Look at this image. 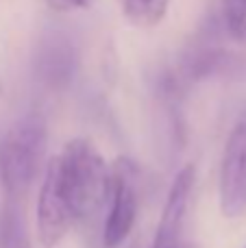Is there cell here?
<instances>
[{"label":"cell","instance_id":"obj_1","mask_svg":"<svg viewBox=\"0 0 246 248\" xmlns=\"http://www.w3.org/2000/svg\"><path fill=\"white\" fill-rule=\"evenodd\" d=\"M74 222L90 220L103 209L111 192V170L87 140H72L48 161Z\"/></svg>","mask_w":246,"mask_h":248},{"label":"cell","instance_id":"obj_2","mask_svg":"<svg viewBox=\"0 0 246 248\" xmlns=\"http://www.w3.org/2000/svg\"><path fill=\"white\" fill-rule=\"evenodd\" d=\"M46 144L48 131L39 113L20 118L7 131L0 144V179L9 201L17 202L29 192L42 166Z\"/></svg>","mask_w":246,"mask_h":248},{"label":"cell","instance_id":"obj_3","mask_svg":"<svg viewBox=\"0 0 246 248\" xmlns=\"http://www.w3.org/2000/svg\"><path fill=\"white\" fill-rule=\"evenodd\" d=\"M227 39H229V33L225 31V24L218 16L207 17L200 24V29L192 35L187 48L183 50L177 68V74L183 78L185 85L233 68L235 55L227 46Z\"/></svg>","mask_w":246,"mask_h":248},{"label":"cell","instance_id":"obj_4","mask_svg":"<svg viewBox=\"0 0 246 248\" xmlns=\"http://www.w3.org/2000/svg\"><path fill=\"white\" fill-rule=\"evenodd\" d=\"M78 46L63 29H46L39 35L33 57L35 77L48 90H65L78 72Z\"/></svg>","mask_w":246,"mask_h":248},{"label":"cell","instance_id":"obj_5","mask_svg":"<svg viewBox=\"0 0 246 248\" xmlns=\"http://www.w3.org/2000/svg\"><path fill=\"white\" fill-rule=\"evenodd\" d=\"M220 209L227 218L246 211V118L233 126L220 163Z\"/></svg>","mask_w":246,"mask_h":248},{"label":"cell","instance_id":"obj_6","mask_svg":"<svg viewBox=\"0 0 246 248\" xmlns=\"http://www.w3.org/2000/svg\"><path fill=\"white\" fill-rule=\"evenodd\" d=\"M111 209L103 229L105 248H116L126 240L138 218V189H135L133 168L129 161L120 159L111 170Z\"/></svg>","mask_w":246,"mask_h":248},{"label":"cell","instance_id":"obj_7","mask_svg":"<svg viewBox=\"0 0 246 248\" xmlns=\"http://www.w3.org/2000/svg\"><path fill=\"white\" fill-rule=\"evenodd\" d=\"M194 179L196 172L194 166H190V163L177 172L168 198H166L164 214H161L159 227H157L153 248H194L190 242L183 240V229H185V216L192 187H194Z\"/></svg>","mask_w":246,"mask_h":248},{"label":"cell","instance_id":"obj_8","mask_svg":"<svg viewBox=\"0 0 246 248\" xmlns=\"http://www.w3.org/2000/svg\"><path fill=\"white\" fill-rule=\"evenodd\" d=\"M122 16L138 29H153L164 20L170 0H118Z\"/></svg>","mask_w":246,"mask_h":248},{"label":"cell","instance_id":"obj_9","mask_svg":"<svg viewBox=\"0 0 246 248\" xmlns=\"http://www.w3.org/2000/svg\"><path fill=\"white\" fill-rule=\"evenodd\" d=\"M220 20L229 37L246 46V0H222Z\"/></svg>","mask_w":246,"mask_h":248},{"label":"cell","instance_id":"obj_10","mask_svg":"<svg viewBox=\"0 0 246 248\" xmlns=\"http://www.w3.org/2000/svg\"><path fill=\"white\" fill-rule=\"evenodd\" d=\"M46 2L55 11H78V9H90L96 0H46Z\"/></svg>","mask_w":246,"mask_h":248},{"label":"cell","instance_id":"obj_11","mask_svg":"<svg viewBox=\"0 0 246 248\" xmlns=\"http://www.w3.org/2000/svg\"><path fill=\"white\" fill-rule=\"evenodd\" d=\"M244 248H246V246H244Z\"/></svg>","mask_w":246,"mask_h":248}]
</instances>
